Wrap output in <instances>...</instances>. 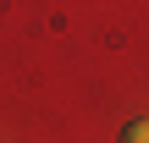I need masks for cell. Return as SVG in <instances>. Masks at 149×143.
<instances>
[{"mask_svg":"<svg viewBox=\"0 0 149 143\" xmlns=\"http://www.w3.org/2000/svg\"><path fill=\"white\" fill-rule=\"evenodd\" d=\"M122 143H149V116H144V121H133V127L122 132Z\"/></svg>","mask_w":149,"mask_h":143,"instance_id":"1","label":"cell"}]
</instances>
